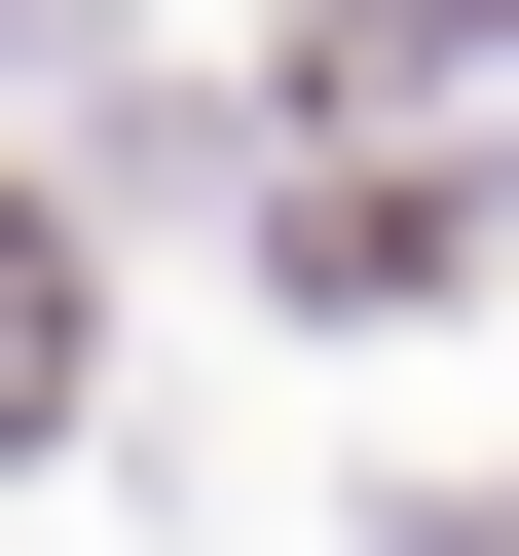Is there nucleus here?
<instances>
[{"mask_svg": "<svg viewBox=\"0 0 519 556\" xmlns=\"http://www.w3.org/2000/svg\"><path fill=\"white\" fill-rule=\"evenodd\" d=\"M0 408H75V223H0Z\"/></svg>", "mask_w": 519, "mask_h": 556, "instance_id": "nucleus-1", "label": "nucleus"}]
</instances>
